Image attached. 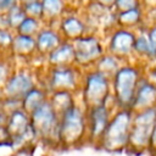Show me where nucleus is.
<instances>
[{"label": "nucleus", "mask_w": 156, "mask_h": 156, "mask_svg": "<svg viewBox=\"0 0 156 156\" xmlns=\"http://www.w3.org/2000/svg\"><path fill=\"white\" fill-rule=\"evenodd\" d=\"M18 4V0H0V13H6L10 9Z\"/></svg>", "instance_id": "4be33fe9"}, {"label": "nucleus", "mask_w": 156, "mask_h": 156, "mask_svg": "<svg viewBox=\"0 0 156 156\" xmlns=\"http://www.w3.org/2000/svg\"><path fill=\"white\" fill-rule=\"evenodd\" d=\"M15 32L17 34H22V35L35 37L37 33L39 32V20L33 18V17H26Z\"/></svg>", "instance_id": "f8f14e48"}, {"label": "nucleus", "mask_w": 156, "mask_h": 156, "mask_svg": "<svg viewBox=\"0 0 156 156\" xmlns=\"http://www.w3.org/2000/svg\"><path fill=\"white\" fill-rule=\"evenodd\" d=\"M43 17H54L62 10V0H40Z\"/></svg>", "instance_id": "2eb2a0df"}, {"label": "nucleus", "mask_w": 156, "mask_h": 156, "mask_svg": "<svg viewBox=\"0 0 156 156\" xmlns=\"http://www.w3.org/2000/svg\"><path fill=\"white\" fill-rule=\"evenodd\" d=\"M5 122H6V116L0 111V127H2L5 124Z\"/></svg>", "instance_id": "bb28decb"}, {"label": "nucleus", "mask_w": 156, "mask_h": 156, "mask_svg": "<svg viewBox=\"0 0 156 156\" xmlns=\"http://www.w3.org/2000/svg\"><path fill=\"white\" fill-rule=\"evenodd\" d=\"M1 55H2V54H1V52H0V58H1Z\"/></svg>", "instance_id": "7c9ffc66"}, {"label": "nucleus", "mask_w": 156, "mask_h": 156, "mask_svg": "<svg viewBox=\"0 0 156 156\" xmlns=\"http://www.w3.org/2000/svg\"><path fill=\"white\" fill-rule=\"evenodd\" d=\"M82 129V118L79 115V111H77L74 107H68L63 112V118L61 124L58 126V135L63 139L72 138L77 135Z\"/></svg>", "instance_id": "7ed1b4c3"}, {"label": "nucleus", "mask_w": 156, "mask_h": 156, "mask_svg": "<svg viewBox=\"0 0 156 156\" xmlns=\"http://www.w3.org/2000/svg\"><path fill=\"white\" fill-rule=\"evenodd\" d=\"M73 56V49L69 45H58L49 52V61L54 65H62Z\"/></svg>", "instance_id": "9b49d317"}, {"label": "nucleus", "mask_w": 156, "mask_h": 156, "mask_svg": "<svg viewBox=\"0 0 156 156\" xmlns=\"http://www.w3.org/2000/svg\"><path fill=\"white\" fill-rule=\"evenodd\" d=\"M100 48L99 44L94 39H80L77 40L76 46V56L79 60H89L91 57H95L99 55Z\"/></svg>", "instance_id": "6e6552de"}, {"label": "nucleus", "mask_w": 156, "mask_h": 156, "mask_svg": "<svg viewBox=\"0 0 156 156\" xmlns=\"http://www.w3.org/2000/svg\"><path fill=\"white\" fill-rule=\"evenodd\" d=\"M73 85V76L68 69H56L51 77V87L54 89H66Z\"/></svg>", "instance_id": "9d476101"}, {"label": "nucleus", "mask_w": 156, "mask_h": 156, "mask_svg": "<svg viewBox=\"0 0 156 156\" xmlns=\"http://www.w3.org/2000/svg\"><path fill=\"white\" fill-rule=\"evenodd\" d=\"M105 93H106V80L99 74L90 77L88 83V90H87L89 99L101 100Z\"/></svg>", "instance_id": "1a4fd4ad"}, {"label": "nucleus", "mask_w": 156, "mask_h": 156, "mask_svg": "<svg viewBox=\"0 0 156 156\" xmlns=\"http://www.w3.org/2000/svg\"><path fill=\"white\" fill-rule=\"evenodd\" d=\"M1 98H2V96H1V90H0V100H1Z\"/></svg>", "instance_id": "c756f323"}, {"label": "nucleus", "mask_w": 156, "mask_h": 156, "mask_svg": "<svg viewBox=\"0 0 156 156\" xmlns=\"http://www.w3.org/2000/svg\"><path fill=\"white\" fill-rule=\"evenodd\" d=\"M117 5L122 10L127 11V10L133 9V6L135 5V0H117Z\"/></svg>", "instance_id": "b1692460"}, {"label": "nucleus", "mask_w": 156, "mask_h": 156, "mask_svg": "<svg viewBox=\"0 0 156 156\" xmlns=\"http://www.w3.org/2000/svg\"><path fill=\"white\" fill-rule=\"evenodd\" d=\"M13 38V32L10 29H0V52L9 51Z\"/></svg>", "instance_id": "6ab92c4d"}, {"label": "nucleus", "mask_w": 156, "mask_h": 156, "mask_svg": "<svg viewBox=\"0 0 156 156\" xmlns=\"http://www.w3.org/2000/svg\"><path fill=\"white\" fill-rule=\"evenodd\" d=\"M35 50V40L34 37L22 35V34H13L12 43L10 46L9 52L15 56H27Z\"/></svg>", "instance_id": "39448f33"}, {"label": "nucleus", "mask_w": 156, "mask_h": 156, "mask_svg": "<svg viewBox=\"0 0 156 156\" xmlns=\"http://www.w3.org/2000/svg\"><path fill=\"white\" fill-rule=\"evenodd\" d=\"M32 88H34L33 77L27 71L18 69V71H12L9 79L0 90L2 98L21 100Z\"/></svg>", "instance_id": "f03ea898"}, {"label": "nucleus", "mask_w": 156, "mask_h": 156, "mask_svg": "<svg viewBox=\"0 0 156 156\" xmlns=\"http://www.w3.org/2000/svg\"><path fill=\"white\" fill-rule=\"evenodd\" d=\"M62 28L68 35H77L78 33L82 32V24L74 18L66 20L63 22V24H62Z\"/></svg>", "instance_id": "aec40b11"}, {"label": "nucleus", "mask_w": 156, "mask_h": 156, "mask_svg": "<svg viewBox=\"0 0 156 156\" xmlns=\"http://www.w3.org/2000/svg\"><path fill=\"white\" fill-rule=\"evenodd\" d=\"M12 73V66L9 58H0V89L4 87L10 74Z\"/></svg>", "instance_id": "a211bd4d"}, {"label": "nucleus", "mask_w": 156, "mask_h": 156, "mask_svg": "<svg viewBox=\"0 0 156 156\" xmlns=\"http://www.w3.org/2000/svg\"><path fill=\"white\" fill-rule=\"evenodd\" d=\"M135 80V72L132 69H123L118 73L116 80V90L122 101H129L133 94V85Z\"/></svg>", "instance_id": "20e7f679"}, {"label": "nucleus", "mask_w": 156, "mask_h": 156, "mask_svg": "<svg viewBox=\"0 0 156 156\" xmlns=\"http://www.w3.org/2000/svg\"><path fill=\"white\" fill-rule=\"evenodd\" d=\"M33 1H37V0H18V4H20L21 6H23V5L29 4V2H33Z\"/></svg>", "instance_id": "cd10ccee"}, {"label": "nucleus", "mask_w": 156, "mask_h": 156, "mask_svg": "<svg viewBox=\"0 0 156 156\" xmlns=\"http://www.w3.org/2000/svg\"><path fill=\"white\" fill-rule=\"evenodd\" d=\"M99 1H101L102 4H106V5H110L113 2V0H99Z\"/></svg>", "instance_id": "c85d7f7f"}, {"label": "nucleus", "mask_w": 156, "mask_h": 156, "mask_svg": "<svg viewBox=\"0 0 156 156\" xmlns=\"http://www.w3.org/2000/svg\"><path fill=\"white\" fill-rule=\"evenodd\" d=\"M150 43L152 44V46L156 49V29L151 33V40H150Z\"/></svg>", "instance_id": "a878e982"}, {"label": "nucleus", "mask_w": 156, "mask_h": 156, "mask_svg": "<svg viewBox=\"0 0 156 156\" xmlns=\"http://www.w3.org/2000/svg\"><path fill=\"white\" fill-rule=\"evenodd\" d=\"M0 29H10L6 13H0Z\"/></svg>", "instance_id": "393cba45"}, {"label": "nucleus", "mask_w": 156, "mask_h": 156, "mask_svg": "<svg viewBox=\"0 0 156 156\" xmlns=\"http://www.w3.org/2000/svg\"><path fill=\"white\" fill-rule=\"evenodd\" d=\"M44 101H45L44 91L34 87L21 99V108L24 110L27 113H30Z\"/></svg>", "instance_id": "0eeeda50"}, {"label": "nucleus", "mask_w": 156, "mask_h": 156, "mask_svg": "<svg viewBox=\"0 0 156 156\" xmlns=\"http://www.w3.org/2000/svg\"><path fill=\"white\" fill-rule=\"evenodd\" d=\"M22 9H23V12H24L26 17H33V18H38V20L40 17H43V10H41L40 0L26 4V5L22 6Z\"/></svg>", "instance_id": "f3484780"}, {"label": "nucleus", "mask_w": 156, "mask_h": 156, "mask_svg": "<svg viewBox=\"0 0 156 156\" xmlns=\"http://www.w3.org/2000/svg\"><path fill=\"white\" fill-rule=\"evenodd\" d=\"M6 16H7L10 30H12V32H15L17 29V27L21 24V22L26 18V15L23 12V9H22V6L20 4H17L12 9H10L6 12Z\"/></svg>", "instance_id": "ddd939ff"}, {"label": "nucleus", "mask_w": 156, "mask_h": 156, "mask_svg": "<svg viewBox=\"0 0 156 156\" xmlns=\"http://www.w3.org/2000/svg\"><path fill=\"white\" fill-rule=\"evenodd\" d=\"M133 44V37L129 34V33H126V32H121L118 34H116L113 41H112V48L116 50V51H119V52H126L130 49Z\"/></svg>", "instance_id": "4468645a"}, {"label": "nucleus", "mask_w": 156, "mask_h": 156, "mask_svg": "<svg viewBox=\"0 0 156 156\" xmlns=\"http://www.w3.org/2000/svg\"><path fill=\"white\" fill-rule=\"evenodd\" d=\"M21 108V100L18 99H11V98H1L0 100V111L7 116L11 112Z\"/></svg>", "instance_id": "dca6fc26"}, {"label": "nucleus", "mask_w": 156, "mask_h": 156, "mask_svg": "<svg viewBox=\"0 0 156 156\" xmlns=\"http://www.w3.org/2000/svg\"><path fill=\"white\" fill-rule=\"evenodd\" d=\"M29 119L35 135L48 138L55 130L58 132L56 111L46 100L29 113Z\"/></svg>", "instance_id": "f257e3e1"}, {"label": "nucleus", "mask_w": 156, "mask_h": 156, "mask_svg": "<svg viewBox=\"0 0 156 156\" xmlns=\"http://www.w3.org/2000/svg\"><path fill=\"white\" fill-rule=\"evenodd\" d=\"M121 18L123 21H127V22H133L138 18V11L135 9H130V10H127L122 13Z\"/></svg>", "instance_id": "5701e85b"}, {"label": "nucleus", "mask_w": 156, "mask_h": 156, "mask_svg": "<svg viewBox=\"0 0 156 156\" xmlns=\"http://www.w3.org/2000/svg\"><path fill=\"white\" fill-rule=\"evenodd\" d=\"M135 48L139 50V51H144V52H147V54H152L156 51V49L152 46V44L150 41H147L145 38H140L136 43H135Z\"/></svg>", "instance_id": "412c9836"}, {"label": "nucleus", "mask_w": 156, "mask_h": 156, "mask_svg": "<svg viewBox=\"0 0 156 156\" xmlns=\"http://www.w3.org/2000/svg\"><path fill=\"white\" fill-rule=\"evenodd\" d=\"M34 40H35V49L41 54H49L56 46H58L57 35L49 29L39 30L34 37Z\"/></svg>", "instance_id": "423d86ee"}]
</instances>
